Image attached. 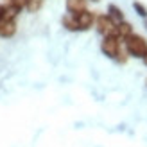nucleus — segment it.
Masks as SVG:
<instances>
[{
  "mask_svg": "<svg viewBox=\"0 0 147 147\" xmlns=\"http://www.w3.org/2000/svg\"><path fill=\"white\" fill-rule=\"evenodd\" d=\"M124 47L129 52L131 57H136V59H142L147 54V40L140 34H129L126 40H124Z\"/></svg>",
  "mask_w": 147,
  "mask_h": 147,
  "instance_id": "1",
  "label": "nucleus"
},
{
  "mask_svg": "<svg viewBox=\"0 0 147 147\" xmlns=\"http://www.w3.org/2000/svg\"><path fill=\"white\" fill-rule=\"evenodd\" d=\"M76 16V22H77V27H79V31H88V29H92L95 25V14L92 11H81L77 14H74Z\"/></svg>",
  "mask_w": 147,
  "mask_h": 147,
  "instance_id": "4",
  "label": "nucleus"
},
{
  "mask_svg": "<svg viewBox=\"0 0 147 147\" xmlns=\"http://www.w3.org/2000/svg\"><path fill=\"white\" fill-rule=\"evenodd\" d=\"M5 2H11V0H5Z\"/></svg>",
  "mask_w": 147,
  "mask_h": 147,
  "instance_id": "16",
  "label": "nucleus"
},
{
  "mask_svg": "<svg viewBox=\"0 0 147 147\" xmlns=\"http://www.w3.org/2000/svg\"><path fill=\"white\" fill-rule=\"evenodd\" d=\"M86 2L88 0H67V11L70 14H77L86 9Z\"/></svg>",
  "mask_w": 147,
  "mask_h": 147,
  "instance_id": "8",
  "label": "nucleus"
},
{
  "mask_svg": "<svg viewBox=\"0 0 147 147\" xmlns=\"http://www.w3.org/2000/svg\"><path fill=\"white\" fill-rule=\"evenodd\" d=\"M92 2H99V0H92Z\"/></svg>",
  "mask_w": 147,
  "mask_h": 147,
  "instance_id": "15",
  "label": "nucleus"
},
{
  "mask_svg": "<svg viewBox=\"0 0 147 147\" xmlns=\"http://www.w3.org/2000/svg\"><path fill=\"white\" fill-rule=\"evenodd\" d=\"M144 25H145V29H147V20H145V24H144Z\"/></svg>",
  "mask_w": 147,
  "mask_h": 147,
  "instance_id": "14",
  "label": "nucleus"
},
{
  "mask_svg": "<svg viewBox=\"0 0 147 147\" xmlns=\"http://www.w3.org/2000/svg\"><path fill=\"white\" fill-rule=\"evenodd\" d=\"M14 32H16V22L13 18H5L2 22V25H0V36L2 38H11V36H14Z\"/></svg>",
  "mask_w": 147,
  "mask_h": 147,
  "instance_id": "6",
  "label": "nucleus"
},
{
  "mask_svg": "<svg viewBox=\"0 0 147 147\" xmlns=\"http://www.w3.org/2000/svg\"><path fill=\"white\" fill-rule=\"evenodd\" d=\"M145 84H147V79H145Z\"/></svg>",
  "mask_w": 147,
  "mask_h": 147,
  "instance_id": "17",
  "label": "nucleus"
},
{
  "mask_svg": "<svg viewBox=\"0 0 147 147\" xmlns=\"http://www.w3.org/2000/svg\"><path fill=\"white\" fill-rule=\"evenodd\" d=\"M133 7H135V11L140 14V16H144V18H147V7L142 4V2H133Z\"/></svg>",
  "mask_w": 147,
  "mask_h": 147,
  "instance_id": "11",
  "label": "nucleus"
},
{
  "mask_svg": "<svg viewBox=\"0 0 147 147\" xmlns=\"http://www.w3.org/2000/svg\"><path fill=\"white\" fill-rule=\"evenodd\" d=\"M122 49V40L117 38L115 34H108V36H102V41H100V50L102 54L115 59L119 56V50Z\"/></svg>",
  "mask_w": 147,
  "mask_h": 147,
  "instance_id": "2",
  "label": "nucleus"
},
{
  "mask_svg": "<svg viewBox=\"0 0 147 147\" xmlns=\"http://www.w3.org/2000/svg\"><path fill=\"white\" fill-rule=\"evenodd\" d=\"M61 24H63V27L65 29H68V31H72V32H76V31H79V27H77V22H76V16L74 14H65V16L61 18Z\"/></svg>",
  "mask_w": 147,
  "mask_h": 147,
  "instance_id": "9",
  "label": "nucleus"
},
{
  "mask_svg": "<svg viewBox=\"0 0 147 147\" xmlns=\"http://www.w3.org/2000/svg\"><path fill=\"white\" fill-rule=\"evenodd\" d=\"M95 29L100 36H108V34H113L115 24L108 14H99V16H95Z\"/></svg>",
  "mask_w": 147,
  "mask_h": 147,
  "instance_id": "3",
  "label": "nucleus"
},
{
  "mask_svg": "<svg viewBox=\"0 0 147 147\" xmlns=\"http://www.w3.org/2000/svg\"><path fill=\"white\" fill-rule=\"evenodd\" d=\"M5 13H7L5 4H0V25H2V22L5 20Z\"/></svg>",
  "mask_w": 147,
  "mask_h": 147,
  "instance_id": "12",
  "label": "nucleus"
},
{
  "mask_svg": "<svg viewBox=\"0 0 147 147\" xmlns=\"http://www.w3.org/2000/svg\"><path fill=\"white\" fill-rule=\"evenodd\" d=\"M142 61H144V65H145V67H147V54H145V56L142 57Z\"/></svg>",
  "mask_w": 147,
  "mask_h": 147,
  "instance_id": "13",
  "label": "nucleus"
},
{
  "mask_svg": "<svg viewBox=\"0 0 147 147\" xmlns=\"http://www.w3.org/2000/svg\"><path fill=\"white\" fill-rule=\"evenodd\" d=\"M113 34L117 36V38H120L122 41L127 38L129 34H133V25L129 24V22H120V24H117L115 25V29H113Z\"/></svg>",
  "mask_w": 147,
  "mask_h": 147,
  "instance_id": "5",
  "label": "nucleus"
},
{
  "mask_svg": "<svg viewBox=\"0 0 147 147\" xmlns=\"http://www.w3.org/2000/svg\"><path fill=\"white\" fill-rule=\"evenodd\" d=\"M108 16L111 18V22L117 25V24H120V22H124V13L119 5H115V4H109L108 5Z\"/></svg>",
  "mask_w": 147,
  "mask_h": 147,
  "instance_id": "7",
  "label": "nucleus"
},
{
  "mask_svg": "<svg viewBox=\"0 0 147 147\" xmlns=\"http://www.w3.org/2000/svg\"><path fill=\"white\" fill-rule=\"evenodd\" d=\"M43 7V0H25V9L29 13H38Z\"/></svg>",
  "mask_w": 147,
  "mask_h": 147,
  "instance_id": "10",
  "label": "nucleus"
}]
</instances>
